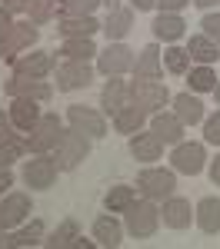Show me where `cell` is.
I'll list each match as a JSON object with an SVG mask.
<instances>
[{
  "mask_svg": "<svg viewBox=\"0 0 220 249\" xmlns=\"http://www.w3.org/2000/svg\"><path fill=\"white\" fill-rule=\"evenodd\" d=\"M100 3H107V10H117V0H100Z\"/></svg>",
  "mask_w": 220,
  "mask_h": 249,
  "instance_id": "cell-49",
  "label": "cell"
},
{
  "mask_svg": "<svg viewBox=\"0 0 220 249\" xmlns=\"http://www.w3.org/2000/svg\"><path fill=\"white\" fill-rule=\"evenodd\" d=\"M127 100H130V87L123 83V80H107V87H103V93H100V107L107 110V113H117L127 107Z\"/></svg>",
  "mask_w": 220,
  "mask_h": 249,
  "instance_id": "cell-17",
  "label": "cell"
},
{
  "mask_svg": "<svg viewBox=\"0 0 220 249\" xmlns=\"http://www.w3.org/2000/svg\"><path fill=\"white\" fill-rule=\"evenodd\" d=\"M27 213H30V196H27V193H10V196L0 203V230H10V226L23 223Z\"/></svg>",
  "mask_w": 220,
  "mask_h": 249,
  "instance_id": "cell-13",
  "label": "cell"
},
{
  "mask_svg": "<svg viewBox=\"0 0 220 249\" xmlns=\"http://www.w3.org/2000/svg\"><path fill=\"white\" fill-rule=\"evenodd\" d=\"M194 216H197V226L203 232H220V199H214V196L200 199Z\"/></svg>",
  "mask_w": 220,
  "mask_h": 249,
  "instance_id": "cell-23",
  "label": "cell"
},
{
  "mask_svg": "<svg viewBox=\"0 0 220 249\" xmlns=\"http://www.w3.org/2000/svg\"><path fill=\"white\" fill-rule=\"evenodd\" d=\"M157 223H160V210L154 206V199H134L127 206V232L137 236V239H147L157 232Z\"/></svg>",
  "mask_w": 220,
  "mask_h": 249,
  "instance_id": "cell-3",
  "label": "cell"
},
{
  "mask_svg": "<svg viewBox=\"0 0 220 249\" xmlns=\"http://www.w3.org/2000/svg\"><path fill=\"white\" fill-rule=\"evenodd\" d=\"M167 100H170V93H167V87H163L160 80L137 77L130 83V103H134L137 110H143V113H160V110L167 107Z\"/></svg>",
  "mask_w": 220,
  "mask_h": 249,
  "instance_id": "cell-2",
  "label": "cell"
},
{
  "mask_svg": "<svg viewBox=\"0 0 220 249\" xmlns=\"http://www.w3.org/2000/svg\"><path fill=\"white\" fill-rule=\"evenodd\" d=\"M30 43H37V23H14L7 40L0 43V57L3 60H14L20 50H27Z\"/></svg>",
  "mask_w": 220,
  "mask_h": 249,
  "instance_id": "cell-11",
  "label": "cell"
},
{
  "mask_svg": "<svg viewBox=\"0 0 220 249\" xmlns=\"http://www.w3.org/2000/svg\"><path fill=\"white\" fill-rule=\"evenodd\" d=\"M187 53H190V60H200V63H214V60L220 57L217 53V43L207 37V34H197V37H190V47H187Z\"/></svg>",
  "mask_w": 220,
  "mask_h": 249,
  "instance_id": "cell-26",
  "label": "cell"
},
{
  "mask_svg": "<svg viewBox=\"0 0 220 249\" xmlns=\"http://www.w3.org/2000/svg\"><path fill=\"white\" fill-rule=\"evenodd\" d=\"M37 120H40V110H37V100H14L10 103V123L17 126V130H34L37 126Z\"/></svg>",
  "mask_w": 220,
  "mask_h": 249,
  "instance_id": "cell-16",
  "label": "cell"
},
{
  "mask_svg": "<svg viewBox=\"0 0 220 249\" xmlns=\"http://www.w3.org/2000/svg\"><path fill=\"white\" fill-rule=\"evenodd\" d=\"M150 133L157 136L160 143H180L183 140V123H180L177 113H154Z\"/></svg>",
  "mask_w": 220,
  "mask_h": 249,
  "instance_id": "cell-14",
  "label": "cell"
},
{
  "mask_svg": "<svg viewBox=\"0 0 220 249\" xmlns=\"http://www.w3.org/2000/svg\"><path fill=\"white\" fill-rule=\"evenodd\" d=\"M60 136H63V130H60V120L54 113L40 116L37 126L30 130V140H27V150L30 153H47V150H54L60 143Z\"/></svg>",
  "mask_w": 220,
  "mask_h": 249,
  "instance_id": "cell-5",
  "label": "cell"
},
{
  "mask_svg": "<svg viewBox=\"0 0 220 249\" xmlns=\"http://www.w3.org/2000/svg\"><path fill=\"white\" fill-rule=\"evenodd\" d=\"M67 120H70V126H74L77 133L90 136V140L107 136V123H103V116H100L97 110H90V107H70V110H67Z\"/></svg>",
  "mask_w": 220,
  "mask_h": 249,
  "instance_id": "cell-7",
  "label": "cell"
},
{
  "mask_svg": "<svg viewBox=\"0 0 220 249\" xmlns=\"http://www.w3.org/2000/svg\"><path fill=\"white\" fill-rule=\"evenodd\" d=\"M10 246H17V239H14L7 230H0V249H10Z\"/></svg>",
  "mask_w": 220,
  "mask_h": 249,
  "instance_id": "cell-45",
  "label": "cell"
},
{
  "mask_svg": "<svg viewBox=\"0 0 220 249\" xmlns=\"http://www.w3.org/2000/svg\"><path fill=\"white\" fill-rule=\"evenodd\" d=\"M77 236H80V232H77V223H74V219H63V223H60V226L50 232L43 243H47L50 249H67L74 239H77Z\"/></svg>",
  "mask_w": 220,
  "mask_h": 249,
  "instance_id": "cell-30",
  "label": "cell"
},
{
  "mask_svg": "<svg viewBox=\"0 0 220 249\" xmlns=\"http://www.w3.org/2000/svg\"><path fill=\"white\" fill-rule=\"evenodd\" d=\"M130 3H134V7H137V10H150V7H154V3H157V0H130Z\"/></svg>",
  "mask_w": 220,
  "mask_h": 249,
  "instance_id": "cell-47",
  "label": "cell"
},
{
  "mask_svg": "<svg viewBox=\"0 0 220 249\" xmlns=\"http://www.w3.org/2000/svg\"><path fill=\"white\" fill-rule=\"evenodd\" d=\"M183 20L177 17V14H160L157 20H154V34H157L160 40H180L183 37Z\"/></svg>",
  "mask_w": 220,
  "mask_h": 249,
  "instance_id": "cell-29",
  "label": "cell"
},
{
  "mask_svg": "<svg viewBox=\"0 0 220 249\" xmlns=\"http://www.w3.org/2000/svg\"><path fill=\"white\" fill-rule=\"evenodd\" d=\"M14 239H17V246H23V249L43 243V223H40V219H30V223H27V226H23Z\"/></svg>",
  "mask_w": 220,
  "mask_h": 249,
  "instance_id": "cell-34",
  "label": "cell"
},
{
  "mask_svg": "<svg viewBox=\"0 0 220 249\" xmlns=\"http://www.w3.org/2000/svg\"><path fill=\"white\" fill-rule=\"evenodd\" d=\"M94 239H97V246H120V239H123V226H120L114 216H100L97 223H94Z\"/></svg>",
  "mask_w": 220,
  "mask_h": 249,
  "instance_id": "cell-20",
  "label": "cell"
},
{
  "mask_svg": "<svg viewBox=\"0 0 220 249\" xmlns=\"http://www.w3.org/2000/svg\"><path fill=\"white\" fill-rule=\"evenodd\" d=\"M94 243H97V239H83V236H77V239L70 243V249H94Z\"/></svg>",
  "mask_w": 220,
  "mask_h": 249,
  "instance_id": "cell-44",
  "label": "cell"
},
{
  "mask_svg": "<svg viewBox=\"0 0 220 249\" xmlns=\"http://www.w3.org/2000/svg\"><path fill=\"white\" fill-rule=\"evenodd\" d=\"M203 143H177V150L170 156V163H174V170L177 173H187V176H197L203 170Z\"/></svg>",
  "mask_w": 220,
  "mask_h": 249,
  "instance_id": "cell-12",
  "label": "cell"
},
{
  "mask_svg": "<svg viewBox=\"0 0 220 249\" xmlns=\"http://www.w3.org/2000/svg\"><path fill=\"white\" fill-rule=\"evenodd\" d=\"M3 90H7V96H14V100L23 96V100H37V103L40 100H50V93H54L40 77H20V73H14V80H7Z\"/></svg>",
  "mask_w": 220,
  "mask_h": 249,
  "instance_id": "cell-10",
  "label": "cell"
},
{
  "mask_svg": "<svg viewBox=\"0 0 220 249\" xmlns=\"http://www.w3.org/2000/svg\"><path fill=\"white\" fill-rule=\"evenodd\" d=\"M27 7H30V0H3V10H10V14H20Z\"/></svg>",
  "mask_w": 220,
  "mask_h": 249,
  "instance_id": "cell-43",
  "label": "cell"
},
{
  "mask_svg": "<svg viewBox=\"0 0 220 249\" xmlns=\"http://www.w3.org/2000/svg\"><path fill=\"white\" fill-rule=\"evenodd\" d=\"M94 80V67L87 63V60H67L63 67L57 70V90H80V87H87Z\"/></svg>",
  "mask_w": 220,
  "mask_h": 249,
  "instance_id": "cell-9",
  "label": "cell"
},
{
  "mask_svg": "<svg viewBox=\"0 0 220 249\" xmlns=\"http://www.w3.org/2000/svg\"><path fill=\"white\" fill-rule=\"evenodd\" d=\"M203 136H207V143L220 146V110L210 116V120H207V126H203Z\"/></svg>",
  "mask_w": 220,
  "mask_h": 249,
  "instance_id": "cell-39",
  "label": "cell"
},
{
  "mask_svg": "<svg viewBox=\"0 0 220 249\" xmlns=\"http://www.w3.org/2000/svg\"><path fill=\"white\" fill-rule=\"evenodd\" d=\"M60 53H63L67 60H90L94 53H97V47H94L90 37H67L63 47H60Z\"/></svg>",
  "mask_w": 220,
  "mask_h": 249,
  "instance_id": "cell-28",
  "label": "cell"
},
{
  "mask_svg": "<svg viewBox=\"0 0 220 249\" xmlns=\"http://www.w3.org/2000/svg\"><path fill=\"white\" fill-rule=\"evenodd\" d=\"M160 150H163V143H160L154 133H140L130 140V153L134 160H143V163H150V160H160Z\"/></svg>",
  "mask_w": 220,
  "mask_h": 249,
  "instance_id": "cell-22",
  "label": "cell"
},
{
  "mask_svg": "<svg viewBox=\"0 0 220 249\" xmlns=\"http://www.w3.org/2000/svg\"><path fill=\"white\" fill-rule=\"evenodd\" d=\"M163 63H167V70H170V73H187V70H190V53H187V50H180V47H170V50H167V53H163Z\"/></svg>",
  "mask_w": 220,
  "mask_h": 249,
  "instance_id": "cell-33",
  "label": "cell"
},
{
  "mask_svg": "<svg viewBox=\"0 0 220 249\" xmlns=\"http://www.w3.org/2000/svg\"><path fill=\"white\" fill-rule=\"evenodd\" d=\"M134 27V10H110L107 14V23H100V30L107 34V40H123Z\"/></svg>",
  "mask_w": 220,
  "mask_h": 249,
  "instance_id": "cell-19",
  "label": "cell"
},
{
  "mask_svg": "<svg viewBox=\"0 0 220 249\" xmlns=\"http://www.w3.org/2000/svg\"><path fill=\"white\" fill-rule=\"evenodd\" d=\"M54 150H57V160H54V163H57V170H60V173L77 170L80 163H83V160L90 156V136L77 133V130L70 126L67 133L60 136V143L54 146Z\"/></svg>",
  "mask_w": 220,
  "mask_h": 249,
  "instance_id": "cell-1",
  "label": "cell"
},
{
  "mask_svg": "<svg viewBox=\"0 0 220 249\" xmlns=\"http://www.w3.org/2000/svg\"><path fill=\"white\" fill-rule=\"evenodd\" d=\"M10 27H14V20H10V10H3V7H0V43L7 40Z\"/></svg>",
  "mask_w": 220,
  "mask_h": 249,
  "instance_id": "cell-42",
  "label": "cell"
},
{
  "mask_svg": "<svg viewBox=\"0 0 220 249\" xmlns=\"http://www.w3.org/2000/svg\"><path fill=\"white\" fill-rule=\"evenodd\" d=\"M57 30L63 37H94L100 30V23L94 17H60Z\"/></svg>",
  "mask_w": 220,
  "mask_h": 249,
  "instance_id": "cell-24",
  "label": "cell"
},
{
  "mask_svg": "<svg viewBox=\"0 0 220 249\" xmlns=\"http://www.w3.org/2000/svg\"><path fill=\"white\" fill-rule=\"evenodd\" d=\"M134 199H137V196H134V186H114V190L107 193L103 203H107L110 213H127V206H130Z\"/></svg>",
  "mask_w": 220,
  "mask_h": 249,
  "instance_id": "cell-31",
  "label": "cell"
},
{
  "mask_svg": "<svg viewBox=\"0 0 220 249\" xmlns=\"http://www.w3.org/2000/svg\"><path fill=\"white\" fill-rule=\"evenodd\" d=\"M14 70L20 77H47L54 70V57L50 53H30V57L14 60Z\"/></svg>",
  "mask_w": 220,
  "mask_h": 249,
  "instance_id": "cell-18",
  "label": "cell"
},
{
  "mask_svg": "<svg viewBox=\"0 0 220 249\" xmlns=\"http://www.w3.org/2000/svg\"><path fill=\"white\" fill-rule=\"evenodd\" d=\"M197 7H214V3H220V0H194Z\"/></svg>",
  "mask_w": 220,
  "mask_h": 249,
  "instance_id": "cell-48",
  "label": "cell"
},
{
  "mask_svg": "<svg viewBox=\"0 0 220 249\" xmlns=\"http://www.w3.org/2000/svg\"><path fill=\"white\" fill-rule=\"evenodd\" d=\"M97 70L103 77H120L127 70H134V50L123 47V43H110L97 60Z\"/></svg>",
  "mask_w": 220,
  "mask_h": 249,
  "instance_id": "cell-6",
  "label": "cell"
},
{
  "mask_svg": "<svg viewBox=\"0 0 220 249\" xmlns=\"http://www.w3.org/2000/svg\"><path fill=\"white\" fill-rule=\"evenodd\" d=\"M190 87L197 90V93H210L214 87H217V77H214V70L203 63V67H197V70H190Z\"/></svg>",
  "mask_w": 220,
  "mask_h": 249,
  "instance_id": "cell-32",
  "label": "cell"
},
{
  "mask_svg": "<svg viewBox=\"0 0 220 249\" xmlns=\"http://www.w3.org/2000/svg\"><path fill=\"white\" fill-rule=\"evenodd\" d=\"M174 113L180 116V123L187 126H194V123H200L203 120V103H200L197 96H190V93H177L174 96Z\"/></svg>",
  "mask_w": 220,
  "mask_h": 249,
  "instance_id": "cell-21",
  "label": "cell"
},
{
  "mask_svg": "<svg viewBox=\"0 0 220 249\" xmlns=\"http://www.w3.org/2000/svg\"><path fill=\"white\" fill-rule=\"evenodd\" d=\"M160 213H163V223H167L170 230H187V226H190V219H194L190 203H187V199H177V196H167Z\"/></svg>",
  "mask_w": 220,
  "mask_h": 249,
  "instance_id": "cell-15",
  "label": "cell"
},
{
  "mask_svg": "<svg viewBox=\"0 0 220 249\" xmlns=\"http://www.w3.org/2000/svg\"><path fill=\"white\" fill-rule=\"evenodd\" d=\"M54 7H57V0H30V7H27L30 23H47L54 17Z\"/></svg>",
  "mask_w": 220,
  "mask_h": 249,
  "instance_id": "cell-37",
  "label": "cell"
},
{
  "mask_svg": "<svg viewBox=\"0 0 220 249\" xmlns=\"http://www.w3.org/2000/svg\"><path fill=\"white\" fill-rule=\"evenodd\" d=\"M157 3H160V10H163V14H177V10H183L190 0H157Z\"/></svg>",
  "mask_w": 220,
  "mask_h": 249,
  "instance_id": "cell-41",
  "label": "cell"
},
{
  "mask_svg": "<svg viewBox=\"0 0 220 249\" xmlns=\"http://www.w3.org/2000/svg\"><path fill=\"white\" fill-rule=\"evenodd\" d=\"M137 190L143 193V199H167L177 190V179L170 170H143L137 176Z\"/></svg>",
  "mask_w": 220,
  "mask_h": 249,
  "instance_id": "cell-4",
  "label": "cell"
},
{
  "mask_svg": "<svg viewBox=\"0 0 220 249\" xmlns=\"http://www.w3.org/2000/svg\"><path fill=\"white\" fill-rule=\"evenodd\" d=\"M200 27H203V34H207V37H210V40L220 47V14H207Z\"/></svg>",
  "mask_w": 220,
  "mask_h": 249,
  "instance_id": "cell-38",
  "label": "cell"
},
{
  "mask_svg": "<svg viewBox=\"0 0 220 249\" xmlns=\"http://www.w3.org/2000/svg\"><path fill=\"white\" fill-rule=\"evenodd\" d=\"M143 120H147V113L137 110L134 103H127L123 110L114 113V126H117V133H137L140 126H143Z\"/></svg>",
  "mask_w": 220,
  "mask_h": 249,
  "instance_id": "cell-25",
  "label": "cell"
},
{
  "mask_svg": "<svg viewBox=\"0 0 220 249\" xmlns=\"http://www.w3.org/2000/svg\"><path fill=\"white\" fill-rule=\"evenodd\" d=\"M100 0H63L60 3V17H90Z\"/></svg>",
  "mask_w": 220,
  "mask_h": 249,
  "instance_id": "cell-35",
  "label": "cell"
},
{
  "mask_svg": "<svg viewBox=\"0 0 220 249\" xmlns=\"http://www.w3.org/2000/svg\"><path fill=\"white\" fill-rule=\"evenodd\" d=\"M14 130H17V126L10 123V116L0 113V143H7V146H14L17 153H23V150H27V143H23V140H20Z\"/></svg>",
  "mask_w": 220,
  "mask_h": 249,
  "instance_id": "cell-36",
  "label": "cell"
},
{
  "mask_svg": "<svg viewBox=\"0 0 220 249\" xmlns=\"http://www.w3.org/2000/svg\"><path fill=\"white\" fill-rule=\"evenodd\" d=\"M210 179H214V183L220 186V153H217V160L210 163Z\"/></svg>",
  "mask_w": 220,
  "mask_h": 249,
  "instance_id": "cell-46",
  "label": "cell"
},
{
  "mask_svg": "<svg viewBox=\"0 0 220 249\" xmlns=\"http://www.w3.org/2000/svg\"><path fill=\"white\" fill-rule=\"evenodd\" d=\"M17 150H14V146H7V143H0V170H7V166H10V163H14V160H17Z\"/></svg>",
  "mask_w": 220,
  "mask_h": 249,
  "instance_id": "cell-40",
  "label": "cell"
},
{
  "mask_svg": "<svg viewBox=\"0 0 220 249\" xmlns=\"http://www.w3.org/2000/svg\"><path fill=\"white\" fill-rule=\"evenodd\" d=\"M214 93H217V103H220V83H217V87H214Z\"/></svg>",
  "mask_w": 220,
  "mask_h": 249,
  "instance_id": "cell-50",
  "label": "cell"
},
{
  "mask_svg": "<svg viewBox=\"0 0 220 249\" xmlns=\"http://www.w3.org/2000/svg\"><path fill=\"white\" fill-rule=\"evenodd\" d=\"M57 163L54 160H47L43 153H37V160H27V166H23V179H27V186H34V190H50L54 186V179H57Z\"/></svg>",
  "mask_w": 220,
  "mask_h": 249,
  "instance_id": "cell-8",
  "label": "cell"
},
{
  "mask_svg": "<svg viewBox=\"0 0 220 249\" xmlns=\"http://www.w3.org/2000/svg\"><path fill=\"white\" fill-rule=\"evenodd\" d=\"M134 70H137V77H143V80H157L160 77V50L154 47V43L140 50V60L134 63Z\"/></svg>",
  "mask_w": 220,
  "mask_h": 249,
  "instance_id": "cell-27",
  "label": "cell"
}]
</instances>
